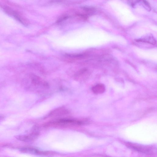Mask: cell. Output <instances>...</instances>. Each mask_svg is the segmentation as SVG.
<instances>
[{
    "label": "cell",
    "mask_w": 157,
    "mask_h": 157,
    "mask_svg": "<svg viewBox=\"0 0 157 157\" xmlns=\"http://www.w3.org/2000/svg\"><path fill=\"white\" fill-rule=\"evenodd\" d=\"M105 90V86L102 84H97L92 88V90L95 94H100L103 93Z\"/></svg>",
    "instance_id": "cell-6"
},
{
    "label": "cell",
    "mask_w": 157,
    "mask_h": 157,
    "mask_svg": "<svg viewBox=\"0 0 157 157\" xmlns=\"http://www.w3.org/2000/svg\"><path fill=\"white\" fill-rule=\"evenodd\" d=\"M20 150L24 153L38 155H46L47 153L46 152L40 151L38 149L31 147H23L20 149Z\"/></svg>",
    "instance_id": "cell-4"
},
{
    "label": "cell",
    "mask_w": 157,
    "mask_h": 157,
    "mask_svg": "<svg viewBox=\"0 0 157 157\" xmlns=\"http://www.w3.org/2000/svg\"><path fill=\"white\" fill-rule=\"evenodd\" d=\"M138 1H128V3L130 5L133 7Z\"/></svg>",
    "instance_id": "cell-11"
},
{
    "label": "cell",
    "mask_w": 157,
    "mask_h": 157,
    "mask_svg": "<svg viewBox=\"0 0 157 157\" xmlns=\"http://www.w3.org/2000/svg\"><path fill=\"white\" fill-rule=\"evenodd\" d=\"M143 3L144 6V7L149 11L151 10V7L149 3L146 1H143Z\"/></svg>",
    "instance_id": "cell-9"
},
{
    "label": "cell",
    "mask_w": 157,
    "mask_h": 157,
    "mask_svg": "<svg viewBox=\"0 0 157 157\" xmlns=\"http://www.w3.org/2000/svg\"><path fill=\"white\" fill-rule=\"evenodd\" d=\"M66 56L74 58H81L84 56L82 54H67L65 55Z\"/></svg>",
    "instance_id": "cell-8"
},
{
    "label": "cell",
    "mask_w": 157,
    "mask_h": 157,
    "mask_svg": "<svg viewBox=\"0 0 157 157\" xmlns=\"http://www.w3.org/2000/svg\"><path fill=\"white\" fill-rule=\"evenodd\" d=\"M38 135L36 132H33L28 135L16 136L15 137L19 140L24 142H29L35 139Z\"/></svg>",
    "instance_id": "cell-3"
},
{
    "label": "cell",
    "mask_w": 157,
    "mask_h": 157,
    "mask_svg": "<svg viewBox=\"0 0 157 157\" xmlns=\"http://www.w3.org/2000/svg\"><path fill=\"white\" fill-rule=\"evenodd\" d=\"M31 79L32 82L35 85H42L45 86H47L48 85L46 82L43 81L40 78L36 75H31Z\"/></svg>",
    "instance_id": "cell-5"
},
{
    "label": "cell",
    "mask_w": 157,
    "mask_h": 157,
    "mask_svg": "<svg viewBox=\"0 0 157 157\" xmlns=\"http://www.w3.org/2000/svg\"><path fill=\"white\" fill-rule=\"evenodd\" d=\"M4 117V116L2 114H0V119H2Z\"/></svg>",
    "instance_id": "cell-12"
},
{
    "label": "cell",
    "mask_w": 157,
    "mask_h": 157,
    "mask_svg": "<svg viewBox=\"0 0 157 157\" xmlns=\"http://www.w3.org/2000/svg\"><path fill=\"white\" fill-rule=\"evenodd\" d=\"M3 8L5 12L8 14L13 16L16 20L23 25H27V22L24 19V17L18 12L13 10L12 9L8 6H4Z\"/></svg>",
    "instance_id": "cell-1"
},
{
    "label": "cell",
    "mask_w": 157,
    "mask_h": 157,
    "mask_svg": "<svg viewBox=\"0 0 157 157\" xmlns=\"http://www.w3.org/2000/svg\"><path fill=\"white\" fill-rule=\"evenodd\" d=\"M137 41L148 43L153 45L155 44L156 43L155 40L152 36H147L142 38L137 39Z\"/></svg>",
    "instance_id": "cell-7"
},
{
    "label": "cell",
    "mask_w": 157,
    "mask_h": 157,
    "mask_svg": "<svg viewBox=\"0 0 157 157\" xmlns=\"http://www.w3.org/2000/svg\"><path fill=\"white\" fill-rule=\"evenodd\" d=\"M127 145L132 149L145 153H151L152 152V150H153L151 147L144 146L132 143H128Z\"/></svg>",
    "instance_id": "cell-2"
},
{
    "label": "cell",
    "mask_w": 157,
    "mask_h": 157,
    "mask_svg": "<svg viewBox=\"0 0 157 157\" xmlns=\"http://www.w3.org/2000/svg\"><path fill=\"white\" fill-rule=\"evenodd\" d=\"M69 17L68 16H63L59 18L57 21V23L63 21L67 19Z\"/></svg>",
    "instance_id": "cell-10"
}]
</instances>
